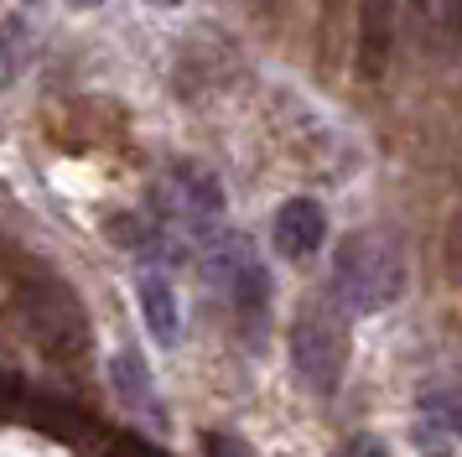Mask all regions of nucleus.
<instances>
[{
	"mask_svg": "<svg viewBox=\"0 0 462 457\" xmlns=\"http://www.w3.org/2000/svg\"><path fill=\"white\" fill-rule=\"evenodd\" d=\"M405 291V255L400 239L384 228H358L333 255V307L343 317L384 312Z\"/></svg>",
	"mask_w": 462,
	"mask_h": 457,
	"instance_id": "nucleus-1",
	"label": "nucleus"
},
{
	"mask_svg": "<svg viewBox=\"0 0 462 457\" xmlns=\"http://www.w3.org/2000/svg\"><path fill=\"white\" fill-rule=\"evenodd\" d=\"M22 322H26V332L37 338V349L52 353L58 364H79V359H88V349H94V328H88V312H84V302H79V291L68 286L63 275H52V270L26 275Z\"/></svg>",
	"mask_w": 462,
	"mask_h": 457,
	"instance_id": "nucleus-2",
	"label": "nucleus"
},
{
	"mask_svg": "<svg viewBox=\"0 0 462 457\" xmlns=\"http://www.w3.org/2000/svg\"><path fill=\"white\" fill-rule=\"evenodd\" d=\"M291 364L296 379L312 395H333L348 364V328H343V312L333 307V296H312L301 302L291 322Z\"/></svg>",
	"mask_w": 462,
	"mask_h": 457,
	"instance_id": "nucleus-3",
	"label": "nucleus"
},
{
	"mask_svg": "<svg viewBox=\"0 0 462 457\" xmlns=\"http://www.w3.org/2000/svg\"><path fill=\"white\" fill-rule=\"evenodd\" d=\"M208 275L218 281V291L229 296L245 317H260L271 302V275L260 266V255L250 249L245 234H218L208 249Z\"/></svg>",
	"mask_w": 462,
	"mask_h": 457,
	"instance_id": "nucleus-4",
	"label": "nucleus"
},
{
	"mask_svg": "<svg viewBox=\"0 0 462 457\" xmlns=\"http://www.w3.org/2000/svg\"><path fill=\"white\" fill-rule=\"evenodd\" d=\"M167 192H171L167 198L171 213H177L192 234H208V228L218 224V213H224V187H218V177L203 172V166H192V162H177L167 172Z\"/></svg>",
	"mask_w": 462,
	"mask_h": 457,
	"instance_id": "nucleus-5",
	"label": "nucleus"
},
{
	"mask_svg": "<svg viewBox=\"0 0 462 457\" xmlns=\"http://www.w3.org/2000/svg\"><path fill=\"white\" fill-rule=\"evenodd\" d=\"M109 385H115V395H120L130 411L146 421L151 432H167V426H171V415H167V406H162L156 385H151V369H146V359H141V353H130V349L115 353V359H109Z\"/></svg>",
	"mask_w": 462,
	"mask_h": 457,
	"instance_id": "nucleus-6",
	"label": "nucleus"
},
{
	"mask_svg": "<svg viewBox=\"0 0 462 457\" xmlns=\"http://www.w3.org/2000/svg\"><path fill=\"white\" fill-rule=\"evenodd\" d=\"M322 239H328V213H322L317 198H291V203H281V213H275V249H281V255L307 260Z\"/></svg>",
	"mask_w": 462,
	"mask_h": 457,
	"instance_id": "nucleus-7",
	"label": "nucleus"
},
{
	"mask_svg": "<svg viewBox=\"0 0 462 457\" xmlns=\"http://www.w3.org/2000/svg\"><path fill=\"white\" fill-rule=\"evenodd\" d=\"M462 436V390H437L420 400L416 442L426 457H452V442Z\"/></svg>",
	"mask_w": 462,
	"mask_h": 457,
	"instance_id": "nucleus-8",
	"label": "nucleus"
},
{
	"mask_svg": "<svg viewBox=\"0 0 462 457\" xmlns=\"http://www.w3.org/2000/svg\"><path fill=\"white\" fill-rule=\"evenodd\" d=\"M390 32H395V0H358V73L364 79L384 73Z\"/></svg>",
	"mask_w": 462,
	"mask_h": 457,
	"instance_id": "nucleus-9",
	"label": "nucleus"
},
{
	"mask_svg": "<svg viewBox=\"0 0 462 457\" xmlns=\"http://www.w3.org/2000/svg\"><path fill=\"white\" fill-rule=\"evenodd\" d=\"M135 296H141V317H146L151 338H156L162 349H171V343L182 338V312H177V291H171V281L167 275H156V270H146L141 286H135Z\"/></svg>",
	"mask_w": 462,
	"mask_h": 457,
	"instance_id": "nucleus-10",
	"label": "nucleus"
},
{
	"mask_svg": "<svg viewBox=\"0 0 462 457\" xmlns=\"http://www.w3.org/2000/svg\"><path fill=\"white\" fill-rule=\"evenodd\" d=\"M84 457H162L151 442L141 436H125V432H109V426H84Z\"/></svg>",
	"mask_w": 462,
	"mask_h": 457,
	"instance_id": "nucleus-11",
	"label": "nucleus"
},
{
	"mask_svg": "<svg viewBox=\"0 0 462 457\" xmlns=\"http://www.w3.org/2000/svg\"><path fill=\"white\" fill-rule=\"evenodd\" d=\"M26 58H32V32H26V21H5V26H0V89L16 83Z\"/></svg>",
	"mask_w": 462,
	"mask_h": 457,
	"instance_id": "nucleus-12",
	"label": "nucleus"
},
{
	"mask_svg": "<svg viewBox=\"0 0 462 457\" xmlns=\"http://www.w3.org/2000/svg\"><path fill=\"white\" fill-rule=\"evenodd\" d=\"M447 260H452V275H457V286H462V213L452 219V239H447Z\"/></svg>",
	"mask_w": 462,
	"mask_h": 457,
	"instance_id": "nucleus-13",
	"label": "nucleus"
},
{
	"mask_svg": "<svg viewBox=\"0 0 462 457\" xmlns=\"http://www.w3.org/2000/svg\"><path fill=\"white\" fill-rule=\"evenodd\" d=\"M208 452L213 457H245L239 452V442H229V436H208Z\"/></svg>",
	"mask_w": 462,
	"mask_h": 457,
	"instance_id": "nucleus-14",
	"label": "nucleus"
},
{
	"mask_svg": "<svg viewBox=\"0 0 462 457\" xmlns=\"http://www.w3.org/2000/svg\"><path fill=\"white\" fill-rule=\"evenodd\" d=\"M151 5H177V0H151Z\"/></svg>",
	"mask_w": 462,
	"mask_h": 457,
	"instance_id": "nucleus-15",
	"label": "nucleus"
},
{
	"mask_svg": "<svg viewBox=\"0 0 462 457\" xmlns=\"http://www.w3.org/2000/svg\"><path fill=\"white\" fill-rule=\"evenodd\" d=\"M73 5H99V0H73Z\"/></svg>",
	"mask_w": 462,
	"mask_h": 457,
	"instance_id": "nucleus-16",
	"label": "nucleus"
}]
</instances>
